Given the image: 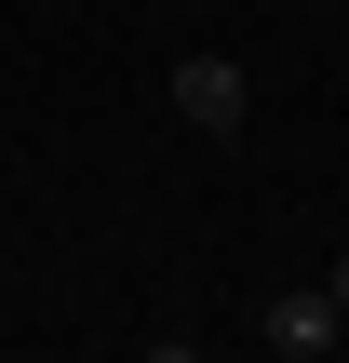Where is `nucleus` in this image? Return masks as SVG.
Segmentation results:
<instances>
[{"label": "nucleus", "mask_w": 349, "mask_h": 363, "mask_svg": "<svg viewBox=\"0 0 349 363\" xmlns=\"http://www.w3.org/2000/svg\"><path fill=\"white\" fill-rule=\"evenodd\" d=\"M256 350H296V363L349 350V310H336V283H282V296L256 310Z\"/></svg>", "instance_id": "f257e3e1"}, {"label": "nucleus", "mask_w": 349, "mask_h": 363, "mask_svg": "<svg viewBox=\"0 0 349 363\" xmlns=\"http://www.w3.org/2000/svg\"><path fill=\"white\" fill-rule=\"evenodd\" d=\"M323 283H336V310H349V242H336V269H323Z\"/></svg>", "instance_id": "7ed1b4c3"}, {"label": "nucleus", "mask_w": 349, "mask_h": 363, "mask_svg": "<svg viewBox=\"0 0 349 363\" xmlns=\"http://www.w3.org/2000/svg\"><path fill=\"white\" fill-rule=\"evenodd\" d=\"M242 108H256L242 54H175V121L188 135H242Z\"/></svg>", "instance_id": "f03ea898"}]
</instances>
